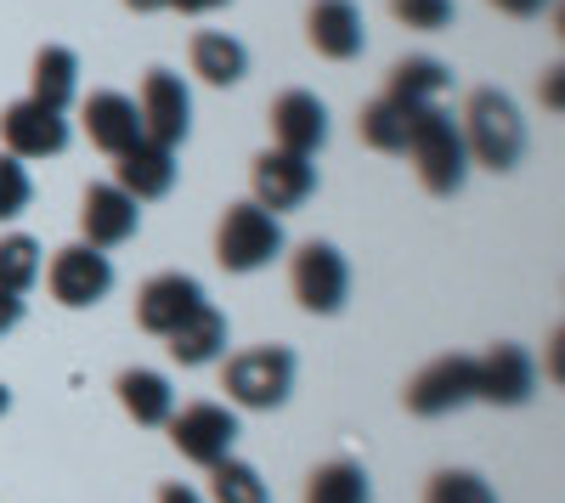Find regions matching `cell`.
Listing matches in <instances>:
<instances>
[{
    "label": "cell",
    "mask_w": 565,
    "mask_h": 503,
    "mask_svg": "<svg viewBox=\"0 0 565 503\" xmlns=\"http://www.w3.org/2000/svg\"><path fill=\"white\" fill-rule=\"evenodd\" d=\"M458 136H463L469 164H487V170H514V164H521V153H526L521 108H514L503 90H492V85L469 90L463 119H458Z\"/></svg>",
    "instance_id": "cell-1"
},
{
    "label": "cell",
    "mask_w": 565,
    "mask_h": 503,
    "mask_svg": "<svg viewBox=\"0 0 565 503\" xmlns=\"http://www.w3.org/2000/svg\"><path fill=\"white\" fill-rule=\"evenodd\" d=\"M418 170V181L430 188L436 199H452L463 188V175H469V153H463V136H458V119L436 103V108H424L413 114L407 125V148H402Z\"/></svg>",
    "instance_id": "cell-2"
},
{
    "label": "cell",
    "mask_w": 565,
    "mask_h": 503,
    "mask_svg": "<svg viewBox=\"0 0 565 503\" xmlns=\"http://www.w3.org/2000/svg\"><path fill=\"white\" fill-rule=\"evenodd\" d=\"M221 390H226L232 407H244V414H271V407H282L295 390V351L289 345H249L238 356H226Z\"/></svg>",
    "instance_id": "cell-3"
},
{
    "label": "cell",
    "mask_w": 565,
    "mask_h": 503,
    "mask_svg": "<svg viewBox=\"0 0 565 503\" xmlns=\"http://www.w3.org/2000/svg\"><path fill=\"white\" fill-rule=\"evenodd\" d=\"M282 255V221L271 210H260L255 199L249 204H226L221 226H215V260L226 271H260Z\"/></svg>",
    "instance_id": "cell-4"
},
{
    "label": "cell",
    "mask_w": 565,
    "mask_h": 503,
    "mask_svg": "<svg viewBox=\"0 0 565 503\" xmlns=\"http://www.w3.org/2000/svg\"><path fill=\"white\" fill-rule=\"evenodd\" d=\"M164 430H170V441H175L181 459L199 464V470L232 459V447H238V414H232V407H221V402H186L181 414L164 419Z\"/></svg>",
    "instance_id": "cell-5"
},
{
    "label": "cell",
    "mask_w": 565,
    "mask_h": 503,
    "mask_svg": "<svg viewBox=\"0 0 565 503\" xmlns=\"http://www.w3.org/2000/svg\"><path fill=\"white\" fill-rule=\"evenodd\" d=\"M289 289H295V300L311 317H334L345 306V295H351V266H345V255L334 244H317L311 238L289 260Z\"/></svg>",
    "instance_id": "cell-6"
},
{
    "label": "cell",
    "mask_w": 565,
    "mask_h": 503,
    "mask_svg": "<svg viewBox=\"0 0 565 503\" xmlns=\"http://www.w3.org/2000/svg\"><path fill=\"white\" fill-rule=\"evenodd\" d=\"M407 414L413 419H441V414H458L463 402H476V356H436L407 379L402 390Z\"/></svg>",
    "instance_id": "cell-7"
},
{
    "label": "cell",
    "mask_w": 565,
    "mask_h": 503,
    "mask_svg": "<svg viewBox=\"0 0 565 503\" xmlns=\"http://www.w3.org/2000/svg\"><path fill=\"white\" fill-rule=\"evenodd\" d=\"M45 289H52L57 306L85 311V306L114 295V260L103 249H90V244H68V249L52 255V266H45Z\"/></svg>",
    "instance_id": "cell-8"
},
{
    "label": "cell",
    "mask_w": 565,
    "mask_h": 503,
    "mask_svg": "<svg viewBox=\"0 0 565 503\" xmlns=\"http://www.w3.org/2000/svg\"><path fill=\"white\" fill-rule=\"evenodd\" d=\"M136 114H141V136L159 148H175L186 125H193V97H186V79L170 74V68H148L141 74V97H136Z\"/></svg>",
    "instance_id": "cell-9"
},
{
    "label": "cell",
    "mask_w": 565,
    "mask_h": 503,
    "mask_svg": "<svg viewBox=\"0 0 565 503\" xmlns=\"http://www.w3.org/2000/svg\"><path fill=\"white\" fill-rule=\"evenodd\" d=\"M249 188H255V204H260V210L289 215V210H300V204L317 193V164L300 159V153L266 148V153L249 164Z\"/></svg>",
    "instance_id": "cell-10"
},
{
    "label": "cell",
    "mask_w": 565,
    "mask_h": 503,
    "mask_svg": "<svg viewBox=\"0 0 565 503\" xmlns=\"http://www.w3.org/2000/svg\"><path fill=\"white\" fill-rule=\"evenodd\" d=\"M199 306H204V283L199 278H186V271H159V278H148L141 295H136V323H141V334L170 340Z\"/></svg>",
    "instance_id": "cell-11"
},
{
    "label": "cell",
    "mask_w": 565,
    "mask_h": 503,
    "mask_svg": "<svg viewBox=\"0 0 565 503\" xmlns=\"http://www.w3.org/2000/svg\"><path fill=\"white\" fill-rule=\"evenodd\" d=\"M0 148L12 159H57L68 148V119L57 108H40L34 97L0 114Z\"/></svg>",
    "instance_id": "cell-12"
},
{
    "label": "cell",
    "mask_w": 565,
    "mask_h": 503,
    "mask_svg": "<svg viewBox=\"0 0 565 503\" xmlns=\"http://www.w3.org/2000/svg\"><path fill=\"white\" fill-rule=\"evenodd\" d=\"M136 226H141L136 199L119 193L114 181H90L85 199H79V233H85V244L108 255V249H119V244L136 238Z\"/></svg>",
    "instance_id": "cell-13"
},
{
    "label": "cell",
    "mask_w": 565,
    "mask_h": 503,
    "mask_svg": "<svg viewBox=\"0 0 565 503\" xmlns=\"http://www.w3.org/2000/svg\"><path fill=\"white\" fill-rule=\"evenodd\" d=\"M537 390V362L521 345H492L487 356H476V402L492 407H521Z\"/></svg>",
    "instance_id": "cell-14"
},
{
    "label": "cell",
    "mask_w": 565,
    "mask_h": 503,
    "mask_svg": "<svg viewBox=\"0 0 565 503\" xmlns=\"http://www.w3.org/2000/svg\"><path fill=\"white\" fill-rule=\"evenodd\" d=\"M322 142H328V108H322V97H311V90H282V97L271 103V148L311 159Z\"/></svg>",
    "instance_id": "cell-15"
},
{
    "label": "cell",
    "mask_w": 565,
    "mask_h": 503,
    "mask_svg": "<svg viewBox=\"0 0 565 503\" xmlns=\"http://www.w3.org/2000/svg\"><path fill=\"white\" fill-rule=\"evenodd\" d=\"M79 119H85L90 148H103L108 159H119L125 148L141 142V114H136V103L125 97V90H90Z\"/></svg>",
    "instance_id": "cell-16"
},
{
    "label": "cell",
    "mask_w": 565,
    "mask_h": 503,
    "mask_svg": "<svg viewBox=\"0 0 565 503\" xmlns=\"http://www.w3.org/2000/svg\"><path fill=\"white\" fill-rule=\"evenodd\" d=\"M306 34L317 45V57H328V63H351V57H362V45H367L356 0H311Z\"/></svg>",
    "instance_id": "cell-17"
},
{
    "label": "cell",
    "mask_w": 565,
    "mask_h": 503,
    "mask_svg": "<svg viewBox=\"0 0 565 503\" xmlns=\"http://www.w3.org/2000/svg\"><path fill=\"white\" fill-rule=\"evenodd\" d=\"M114 188L130 193L136 204L164 199V193L175 188V148H159V142H148V136H141L136 148L119 153V164H114Z\"/></svg>",
    "instance_id": "cell-18"
},
{
    "label": "cell",
    "mask_w": 565,
    "mask_h": 503,
    "mask_svg": "<svg viewBox=\"0 0 565 503\" xmlns=\"http://www.w3.org/2000/svg\"><path fill=\"white\" fill-rule=\"evenodd\" d=\"M447 85H452L447 63H436V57H402V63L391 68L385 97H391V103H396V108L413 119V114H424V108H436Z\"/></svg>",
    "instance_id": "cell-19"
},
{
    "label": "cell",
    "mask_w": 565,
    "mask_h": 503,
    "mask_svg": "<svg viewBox=\"0 0 565 503\" xmlns=\"http://www.w3.org/2000/svg\"><path fill=\"white\" fill-rule=\"evenodd\" d=\"M170 362H181V368H210V362L226 351V311H215L210 300L186 317V323L164 340Z\"/></svg>",
    "instance_id": "cell-20"
},
{
    "label": "cell",
    "mask_w": 565,
    "mask_h": 503,
    "mask_svg": "<svg viewBox=\"0 0 565 503\" xmlns=\"http://www.w3.org/2000/svg\"><path fill=\"white\" fill-rule=\"evenodd\" d=\"M114 390H119V407L136 419V425H164L170 414H175V390H170V379L159 374V368H125L119 379H114Z\"/></svg>",
    "instance_id": "cell-21"
},
{
    "label": "cell",
    "mask_w": 565,
    "mask_h": 503,
    "mask_svg": "<svg viewBox=\"0 0 565 503\" xmlns=\"http://www.w3.org/2000/svg\"><path fill=\"white\" fill-rule=\"evenodd\" d=\"M79 90V57L68 52V45H45V52L34 57V74H29V97L40 108H68Z\"/></svg>",
    "instance_id": "cell-22"
},
{
    "label": "cell",
    "mask_w": 565,
    "mask_h": 503,
    "mask_svg": "<svg viewBox=\"0 0 565 503\" xmlns=\"http://www.w3.org/2000/svg\"><path fill=\"white\" fill-rule=\"evenodd\" d=\"M193 74L204 79V85H238L244 74H249V52H244V40H232V34H221V29H204V34H193Z\"/></svg>",
    "instance_id": "cell-23"
},
{
    "label": "cell",
    "mask_w": 565,
    "mask_h": 503,
    "mask_svg": "<svg viewBox=\"0 0 565 503\" xmlns=\"http://www.w3.org/2000/svg\"><path fill=\"white\" fill-rule=\"evenodd\" d=\"M306 503H373L367 470L351 459H328L306 475Z\"/></svg>",
    "instance_id": "cell-24"
},
{
    "label": "cell",
    "mask_w": 565,
    "mask_h": 503,
    "mask_svg": "<svg viewBox=\"0 0 565 503\" xmlns=\"http://www.w3.org/2000/svg\"><path fill=\"white\" fill-rule=\"evenodd\" d=\"M407 114L391 103V97H373L367 108H362V119H356V130H362V142L373 148V153H402L407 148Z\"/></svg>",
    "instance_id": "cell-25"
},
{
    "label": "cell",
    "mask_w": 565,
    "mask_h": 503,
    "mask_svg": "<svg viewBox=\"0 0 565 503\" xmlns=\"http://www.w3.org/2000/svg\"><path fill=\"white\" fill-rule=\"evenodd\" d=\"M40 283V244L29 233L0 238V295H29Z\"/></svg>",
    "instance_id": "cell-26"
},
{
    "label": "cell",
    "mask_w": 565,
    "mask_h": 503,
    "mask_svg": "<svg viewBox=\"0 0 565 503\" xmlns=\"http://www.w3.org/2000/svg\"><path fill=\"white\" fill-rule=\"evenodd\" d=\"M210 497H215V503H271L260 470L244 464V459H221V464H210Z\"/></svg>",
    "instance_id": "cell-27"
},
{
    "label": "cell",
    "mask_w": 565,
    "mask_h": 503,
    "mask_svg": "<svg viewBox=\"0 0 565 503\" xmlns=\"http://www.w3.org/2000/svg\"><path fill=\"white\" fill-rule=\"evenodd\" d=\"M424 503H498V497L476 470H441V475H430V486H424Z\"/></svg>",
    "instance_id": "cell-28"
},
{
    "label": "cell",
    "mask_w": 565,
    "mask_h": 503,
    "mask_svg": "<svg viewBox=\"0 0 565 503\" xmlns=\"http://www.w3.org/2000/svg\"><path fill=\"white\" fill-rule=\"evenodd\" d=\"M29 199H34V181H29L23 159L0 153V221H18L29 210Z\"/></svg>",
    "instance_id": "cell-29"
},
{
    "label": "cell",
    "mask_w": 565,
    "mask_h": 503,
    "mask_svg": "<svg viewBox=\"0 0 565 503\" xmlns=\"http://www.w3.org/2000/svg\"><path fill=\"white\" fill-rule=\"evenodd\" d=\"M396 23L418 29V34H441L452 23V0H391Z\"/></svg>",
    "instance_id": "cell-30"
},
{
    "label": "cell",
    "mask_w": 565,
    "mask_h": 503,
    "mask_svg": "<svg viewBox=\"0 0 565 503\" xmlns=\"http://www.w3.org/2000/svg\"><path fill=\"white\" fill-rule=\"evenodd\" d=\"M537 97H543V108H548V114H559V103H565V79H559V68H548V74H543Z\"/></svg>",
    "instance_id": "cell-31"
},
{
    "label": "cell",
    "mask_w": 565,
    "mask_h": 503,
    "mask_svg": "<svg viewBox=\"0 0 565 503\" xmlns=\"http://www.w3.org/2000/svg\"><path fill=\"white\" fill-rule=\"evenodd\" d=\"M492 7H498V12H509V18H543V12L554 7V0H492Z\"/></svg>",
    "instance_id": "cell-32"
},
{
    "label": "cell",
    "mask_w": 565,
    "mask_h": 503,
    "mask_svg": "<svg viewBox=\"0 0 565 503\" xmlns=\"http://www.w3.org/2000/svg\"><path fill=\"white\" fill-rule=\"evenodd\" d=\"M23 323V295H0V340Z\"/></svg>",
    "instance_id": "cell-33"
},
{
    "label": "cell",
    "mask_w": 565,
    "mask_h": 503,
    "mask_svg": "<svg viewBox=\"0 0 565 503\" xmlns=\"http://www.w3.org/2000/svg\"><path fill=\"white\" fill-rule=\"evenodd\" d=\"M164 7H175V12H186V18H204V12H221L226 0H164Z\"/></svg>",
    "instance_id": "cell-34"
},
{
    "label": "cell",
    "mask_w": 565,
    "mask_h": 503,
    "mask_svg": "<svg viewBox=\"0 0 565 503\" xmlns=\"http://www.w3.org/2000/svg\"><path fill=\"white\" fill-rule=\"evenodd\" d=\"M159 503H199V492L181 486V481H170V486H159Z\"/></svg>",
    "instance_id": "cell-35"
},
{
    "label": "cell",
    "mask_w": 565,
    "mask_h": 503,
    "mask_svg": "<svg viewBox=\"0 0 565 503\" xmlns=\"http://www.w3.org/2000/svg\"><path fill=\"white\" fill-rule=\"evenodd\" d=\"M130 12H164V0H125Z\"/></svg>",
    "instance_id": "cell-36"
},
{
    "label": "cell",
    "mask_w": 565,
    "mask_h": 503,
    "mask_svg": "<svg viewBox=\"0 0 565 503\" xmlns=\"http://www.w3.org/2000/svg\"><path fill=\"white\" fill-rule=\"evenodd\" d=\"M7 407H12V390H7V385H0V414H7Z\"/></svg>",
    "instance_id": "cell-37"
}]
</instances>
